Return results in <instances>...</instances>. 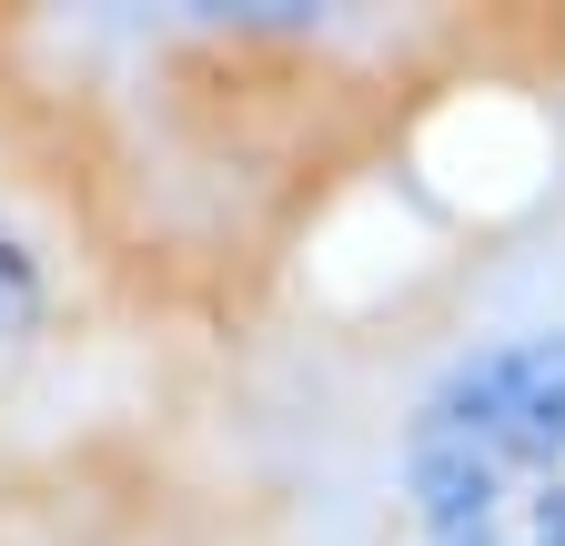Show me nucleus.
<instances>
[{"instance_id": "1", "label": "nucleus", "mask_w": 565, "mask_h": 546, "mask_svg": "<svg viewBox=\"0 0 565 546\" xmlns=\"http://www.w3.org/2000/svg\"><path fill=\"white\" fill-rule=\"evenodd\" d=\"M384 526L394 546H565V294L525 263H484L394 345Z\"/></svg>"}, {"instance_id": "2", "label": "nucleus", "mask_w": 565, "mask_h": 546, "mask_svg": "<svg viewBox=\"0 0 565 546\" xmlns=\"http://www.w3.org/2000/svg\"><path fill=\"white\" fill-rule=\"evenodd\" d=\"M41 324V263L0 233V334H31Z\"/></svg>"}]
</instances>
